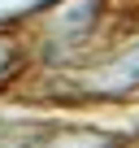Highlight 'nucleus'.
<instances>
[{"label":"nucleus","instance_id":"obj_1","mask_svg":"<svg viewBox=\"0 0 139 148\" xmlns=\"http://www.w3.org/2000/svg\"><path fill=\"white\" fill-rule=\"evenodd\" d=\"M100 83H104L109 92H130V87H139V39H130V44L100 70Z\"/></svg>","mask_w":139,"mask_h":148},{"label":"nucleus","instance_id":"obj_2","mask_svg":"<svg viewBox=\"0 0 139 148\" xmlns=\"http://www.w3.org/2000/svg\"><path fill=\"white\" fill-rule=\"evenodd\" d=\"M9 61H13V48L0 39V79H5V70H9Z\"/></svg>","mask_w":139,"mask_h":148}]
</instances>
